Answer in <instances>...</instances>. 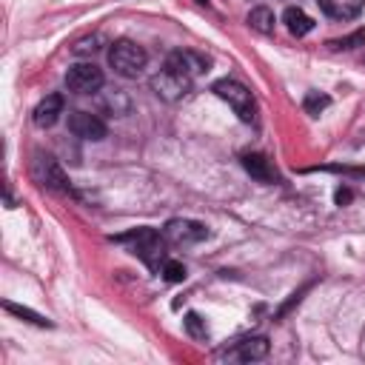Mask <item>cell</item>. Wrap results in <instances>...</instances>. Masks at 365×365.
Segmentation results:
<instances>
[{"label":"cell","instance_id":"44dd1931","mask_svg":"<svg viewBox=\"0 0 365 365\" xmlns=\"http://www.w3.org/2000/svg\"><path fill=\"white\" fill-rule=\"evenodd\" d=\"M97 48H100V37H97V34H94V37H83V40L74 43V54H80V57H83V54H94Z\"/></svg>","mask_w":365,"mask_h":365},{"label":"cell","instance_id":"2e32d148","mask_svg":"<svg viewBox=\"0 0 365 365\" xmlns=\"http://www.w3.org/2000/svg\"><path fill=\"white\" fill-rule=\"evenodd\" d=\"M3 308L9 311V314H14V317H20V319H26V322H31V325H40V328H51V319L48 317H43V314H37V311H31V308H26V305H14V302H3Z\"/></svg>","mask_w":365,"mask_h":365},{"label":"cell","instance_id":"5b68a950","mask_svg":"<svg viewBox=\"0 0 365 365\" xmlns=\"http://www.w3.org/2000/svg\"><path fill=\"white\" fill-rule=\"evenodd\" d=\"M66 88L74 94H94L103 88V71L94 63H74L66 71Z\"/></svg>","mask_w":365,"mask_h":365},{"label":"cell","instance_id":"ffe728a7","mask_svg":"<svg viewBox=\"0 0 365 365\" xmlns=\"http://www.w3.org/2000/svg\"><path fill=\"white\" fill-rule=\"evenodd\" d=\"M362 43H365V29H359V31L342 37V40H331L328 46H331V48H354V46H362Z\"/></svg>","mask_w":365,"mask_h":365},{"label":"cell","instance_id":"4fadbf2b","mask_svg":"<svg viewBox=\"0 0 365 365\" xmlns=\"http://www.w3.org/2000/svg\"><path fill=\"white\" fill-rule=\"evenodd\" d=\"M242 168L259 182H271L274 180V168L268 165V160L262 154H242Z\"/></svg>","mask_w":365,"mask_h":365},{"label":"cell","instance_id":"30bf717a","mask_svg":"<svg viewBox=\"0 0 365 365\" xmlns=\"http://www.w3.org/2000/svg\"><path fill=\"white\" fill-rule=\"evenodd\" d=\"M60 114H63V94H48V97H43V100L37 103L31 120H34V125H40V128H51Z\"/></svg>","mask_w":365,"mask_h":365},{"label":"cell","instance_id":"7c38bea8","mask_svg":"<svg viewBox=\"0 0 365 365\" xmlns=\"http://www.w3.org/2000/svg\"><path fill=\"white\" fill-rule=\"evenodd\" d=\"M282 23L288 26V31H291L294 37H305V34L314 29V20H311V17H308L302 9H297V6H288V9H285Z\"/></svg>","mask_w":365,"mask_h":365},{"label":"cell","instance_id":"6da1fadb","mask_svg":"<svg viewBox=\"0 0 365 365\" xmlns=\"http://www.w3.org/2000/svg\"><path fill=\"white\" fill-rule=\"evenodd\" d=\"M111 240H114V242H131V251H134L151 271H160L163 262H165V240H163L154 228H148V225L131 228L128 234H120V237H111Z\"/></svg>","mask_w":365,"mask_h":365},{"label":"cell","instance_id":"7a4b0ae2","mask_svg":"<svg viewBox=\"0 0 365 365\" xmlns=\"http://www.w3.org/2000/svg\"><path fill=\"white\" fill-rule=\"evenodd\" d=\"M145 48L137 46L134 40H114L108 48V66L120 74V77H137L145 68Z\"/></svg>","mask_w":365,"mask_h":365},{"label":"cell","instance_id":"ac0fdd59","mask_svg":"<svg viewBox=\"0 0 365 365\" xmlns=\"http://www.w3.org/2000/svg\"><path fill=\"white\" fill-rule=\"evenodd\" d=\"M182 322H185L188 336H194V339H205V336H208V325H205V319H202L197 311H188Z\"/></svg>","mask_w":365,"mask_h":365},{"label":"cell","instance_id":"7402d4cb","mask_svg":"<svg viewBox=\"0 0 365 365\" xmlns=\"http://www.w3.org/2000/svg\"><path fill=\"white\" fill-rule=\"evenodd\" d=\"M351 188H336V194H334V200H336V205H345V202H351Z\"/></svg>","mask_w":365,"mask_h":365},{"label":"cell","instance_id":"9c48e42d","mask_svg":"<svg viewBox=\"0 0 365 365\" xmlns=\"http://www.w3.org/2000/svg\"><path fill=\"white\" fill-rule=\"evenodd\" d=\"M165 68H171V71H177V74H185V77L194 80V74H200V71L208 68V60H202V57L194 54V51H171L168 60H165Z\"/></svg>","mask_w":365,"mask_h":365},{"label":"cell","instance_id":"5bb4252c","mask_svg":"<svg viewBox=\"0 0 365 365\" xmlns=\"http://www.w3.org/2000/svg\"><path fill=\"white\" fill-rule=\"evenodd\" d=\"M237 356L242 362H257V359L268 356V339L265 336H248V339H242L240 348H237Z\"/></svg>","mask_w":365,"mask_h":365},{"label":"cell","instance_id":"ba28073f","mask_svg":"<svg viewBox=\"0 0 365 365\" xmlns=\"http://www.w3.org/2000/svg\"><path fill=\"white\" fill-rule=\"evenodd\" d=\"M68 131L80 140H103L106 137V123L97 114L88 111H71L68 114Z\"/></svg>","mask_w":365,"mask_h":365},{"label":"cell","instance_id":"277c9868","mask_svg":"<svg viewBox=\"0 0 365 365\" xmlns=\"http://www.w3.org/2000/svg\"><path fill=\"white\" fill-rule=\"evenodd\" d=\"M211 91L220 97V100H225L234 111H237V117L242 120V123H251L254 120V97H251V91L242 86V83H237V80H217L214 86H211Z\"/></svg>","mask_w":365,"mask_h":365},{"label":"cell","instance_id":"603a6c76","mask_svg":"<svg viewBox=\"0 0 365 365\" xmlns=\"http://www.w3.org/2000/svg\"><path fill=\"white\" fill-rule=\"evenodd\" d=\"M354 174H362V177H365V168H359V171H354Z\"/></svg>","mask_w":365,"mask_h":365},{"label":"cell","instance_id":"8fae6325","mask_svg":"<svg viewBox=\"0 0 365 365\" xmlns=\"http://www.w3.org/2000/svg\"><path fill=\"white\" fill-rule=\"evenodd\" d=\"M317 3L331 20H354L365 6V0H317Z\"/></svg>","mask_w":365,"mask_h":365},{"label":"cell","instance_id":"52a82bcc","mask_svg":"<svg viewBox=\"0 0 365 365\" xmlns=\"http://www.w3.org/2000/svg\"><path fill=\"white\" fill-rule=\"evenodd\" d=\"M163 237L174 245H194V242H202L208 237V228L202 222H194V220H168L163 228Z\"/></svg>","mask_w":365,"mask_h":365},{"label":"cell","instance_id":"3957f363","mask_svg":"<svg viewBox=\"0 0 365 365\" xmlns=\"http://www.w3.org/2000/svg\"><path fill=\"white\" fill-rule=\"evenodd\" d=\"M31 177H34V182H40L48 191H57V194H68L71 191L66 171L60 168V163L51 154H43V151L34 154V160H31Z\"/></svg>","mask_w":365,"mask_h":365},{"label":"cell","instance_id":"9a60e30c","mask_svg":"<svg viewBox=\"0 0 365 365\" xmlns=\"http://www.w3.org/2000/svg\"><path fill=\"white\" fill-rule=\"evenodd\" d=\"M248 23H251V29H257L262 34H271L277 20H274V11L268 6H257V9L248 11Z\"/></svg>","mask_w":365,"mask_h":365},{"label":"cell","instance_id":"d6986e66","mask_svg":"<svg viewBox=\"0 0 365 365\" xmlns=\"http://www.w3.org/2000/svg\"><path fill=\"white\" fill-rule=\"evenodd\" d=\"M163 277H165L168 282H182V279H185V265L177 262V259H165V262H163Z\"/></svg>","mask_w":365,"mask_h":365},{"label":"cell","instance_id":"e0dca14e","mask_svg":"<svg viewBox=\"0 0 365 365\" xmlns=\"http://www.w3.org/2000/svg\"><path fill=\"white\" fill-rule=\"evenodd\" d=\"M328 106H331V100H328L325 94H319V91H308V94H305V100H302V108H305L311 117H319Z\"/></svg>","mask_w":365,"mask_h":365},{"label":"cell","instance_id":"8992f818","mask_svg":"<svg viewBox=\"0 0 365 365\" xmlns=\"http://www.w3.org/2000/svg\"><path fill=\"white\" fill-rule=\"evenodd\" d=\"M151 88H154V94H157V97H163V100L174 103V100L185 97V94L191 91V77L177 74V71H171V68H163L160 74H154V77H151Z\"/></svg>","mask_w":365,"mask_h":365}]
</instances>
